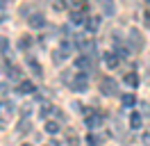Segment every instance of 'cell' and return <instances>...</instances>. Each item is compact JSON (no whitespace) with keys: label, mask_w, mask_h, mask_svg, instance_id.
I'll return each mask as SVG.
<instances>
[{"label":"cell","mask_w":150,"mask_h":146,"mask_svg":"<svg viewBox=\"0 0 150 146\" xmlns=\"http://www.w3.org/2000/svg\"><path fill=\"white\" fill-rule=\"evenodd\" d=\"M127 48L130 50H134V53H139L141 48H143V36H141V32L137 30V27H130V32H127Z\"/></svg>","instance_id":"obj_1"},{"label":"cell","mask_w":150,"mask_h":146,"mask_svg":"<svg viewBox=\"0 0 150 146\" xmlns=\"http://www.w3.org/2000/svg\"><path fill=\"white\" fill-rule=\"evenodd\" d=\"M100 91H103L105 96H116V94H118V82L107 75V78L100 80Z\"/></svg>","instance_id":"obj_2"},{"label":"cell","mask_w":150,"mask_h":146,"mask_svg":"<svg viewBox=\"0 0 150 146\" xmlns=\"http://www.w3.org/2000/svg\"><path fill=\"white\" fill-rule=\"evenodd\" d=\"M71 89H73V91H80V94L89 89V78H86V73H75L73 82H71Z\"/></svg>","instance_id":"obj_3"},{"label":"cell","mask_w":150,"mask_h":146,"mask_svg":"<svg viewBox=\"0 0 150 146\" xmlns=\"http://www.w3.org/2000/svg\"><path fill=\"white\" fill-rule=\"evenodd\" d=\"M28 23H30L32 30H41V27H46V16L43 14H30Z\"/></svg>","instance_id":"obj_4"},{"label":"cell","mask_w":150,"mask_h":146,"mask_svg":"<svg viewBox=\"0 0 150 146\" xmlns=\"http://www.w3.org/2000/svg\"><path fill=\"white\" fill-rule=\"evenodd\" d=\"M75 69H77V71H91V57H89V55L75 57Z\"/></svg>","instance_id":"obj_5"},{"label":"cell","mask_w":150,"mask_h":146,"mask_svg":"<svg viewBox=\"0 0 150 146\" xmlns=\"http://www.w3.org/2000/svg\"><path fill=\"white\" fill-rule=\"evenodd\" d=\"M105 64H107V66H109V69H114V66H116V64H118V59H121V57H118V55H116V50H109V53H105Z\"/></svg>","instance_id":"obj_6"},{"label":"cell","mask_w":150,"mask_h":146,"mask_svg":"<svg viewBox=\"0 0 150 146\" xmlns=\"http://www.w3.org/2000/svg\"><path fill=\"white\" fill-rule=\"evenodd\" d=\"M100 123H103V117H100V114H89V117H86V128H91V130L100 128Z\"/></svg>","instance_id":"obj_7"},{"label":"cell","mask_w":150,"mask_h":146,"mask_svg":"<svg viewBox=\"0 0 150 146\" xmlns=\"http://www.w3.org/2000/svg\"><path fill=\"white\" fill-rule=\"evenodd\" d=\"M84 18H89V16H84L82 11H71V23H73V25H82V23H86Z\"/></svg>","instance_id":"obj_8"},{"label":"cell","mask_w":150,"mask_h":146,"mask_svg":"<svg viewBox=\"0 0 150 146\" xmlns=\"http://www.w3.org/2000/svg\"><path fill=\"white\" fill-rule=\"evenodd\" d=\"M86 30H89V32H96V30H98V27H100V18H96V16H89L86 18Z\"/></svg>","instance_id":"obj_9"},{"label":"cell","mask_w":150,"mask_h":146,"mask_svg":"<svg viewBox=\"0 0 150 146\" xmlns=\"http://www.w3.org/2000/svg\"><path fill=\"white\" fill-rule=\"evenodd\" d=\"M34 91V84L30 80H23V82H18V94H32Z\"/></svg>","instance_id":"obj_10"},{"label":"cell","mask_w":150,"mask_h":146,"mask_svg":"<svg viewBox=\"0 0 150 146\" xmlns=\"http://www.w3.org/2000/svg\"><path fill=\"white\" fill-rule=\"evenodd\" d=\"M121 103H123V107H132V105L137 103V96H134V94H123Z\"/></svg>","instance_id":"obj_11"},{"label":"cell","mask_w":150,"mask_h":146,"mask_svg":"<svg viewBox=\"0 0 150 146\" xmlns=\"http://www.w3.org/2000/svg\"><path fill=\"white\" fill-rule=\"evenodd\" d=\"M141 123H143V119H141V114H137V112H132V114H130V126H132V130H137V128H141Z\"/></svg>","instance_id":"obj_12"},{"label":"cell","mask_w":150,"mask_h":146,"mask_svg":"<svg viewBox=\"0 0 150 146\" xmlns=\"http://www.w3.org/2000/svg\"><path fill=\"white\" fill-rule=\"evenodd\" d=\"M18 132H23V135L32 132V121H30V119H23V121L18 123Z\"/></svg>","instance_id":"obj_13"},{"label":"cell","mask_w":150,"mask_h":146,"mask_svg":"<svg viewBox=\"0 0 150 146\" xmlns=\"http://www.w3.org/2000/svg\"><path fill=\"white\" fill-rule=\"evenodd\" d=\"M59 130H62V126H59L57 121H48V123H46V132H48V135H57Z\"/></svg>","instance_id":"obj_14"},{"label":"cell","mask_w":150,"mask_h":146,"mask_svg":"<svg viewBox=\"0 0 150 146\" xmlns=\"http://www.w3.org/2000/svg\"><path fill=\"white\" fill-rule=\"evenodd\" d=\"M28 64L32 66L34 75H39V78H41V64H37V59H34V57H28Z\"/></svg>","instance_id":"obj_15"},{"label":"cell","mask_w":150,"mask_h":146,"mask_svg":"<svg viewBox=\"0 0 150 146\" xmlns=\"http://www.w3.org/2000/svg\"><path fill=\"white\" fill-rule=\"evenodd\" d=\"M100 142H103V139H100L98 135H93V132L86 135V144H89V146H100Z\"/></svg>","instance_id":"obj_16"},{"label":"cell","mask_w":150,"mask_h":146,"mask_svg":"<svg viewBox=\"0 0 150 146\" xmlns=\"http://www.w3.org/2000/svg\"><path fill=\"white\" fill-rule=\"evenodd\" d=\"M125 84H127V87H137V84H139V78H137L134 73H127V75H125Z\"/></svg>","instance_id":"obj_17"},{"label":"cell","mask_w":150,"mask_h":146,"mask_svg":"<svg viewBox=\"0 0 150 146\" xmlns=\"http://www.w3.org/2000/svg\"><path fill=\"white\" fill-rule=\"evenodd\" d=\"M73 78H75L73 71H64V73H62V82H66V84H71V82H73Z\"/></svg>","instance_id":"obj_18"},{"label":"cell","mask_w":150,"mask_h":146,"mask_svg":"<svg viewBox=\"0 0 150 146\" xmlns=\"http://www.w3.org/2000/svg\"><path fill=\"white\" fill-rule=\"evenodd\" d=\"M50 110H52L50 105H43V107L39 110V117H41V119H48V117H50Z\"/></svg>","instance_id":"obj_19"},{"label":"cell","mask_w":150,"mask_h":146,"mask_svg":"<svg viewBox=\"0 0 150 146\" xmlns=\"http://www.w3.org/2000/svg\"><path fill=\"white\" fill-rule=\"evenodd\" d=\"M7 75H9V80H18V69H16V66H9Z\"/></svg>","instance_id":"obj_20"},{"label":"cell","mask_w":150,"mask_h":146,"mask_svg":"<svg viewBox=\"0 0 150 146\" xmlns=\"http://www.w3.org/2000/svg\"><path fill=\"white\" fill-rule=\"evenodd\" d=\"M77 144H80V139H77L73 132H68V146H77Z\"/></svg>","instance_id":"obj_21"},{"label":"cell","mask_w":150,"mask_h":146,"mask_svg":"<svg viewBox=\"0 0 150 146\" xmlns=\"http://www.w3.org/2000/svg\"><path fill=\"white\" fill-rule=\"evenodd\" d=\"M105 14H107V16L112 14V16H114V5H109V2H105Z\"/></svg>","instance_id":"obj_22"},{"label":"cell","mask_w":150,"mask_h":146,"mask_svg":"<svg viewBox=\"0 0 150 146\" xmlns=\"http://www.w3.org/2000/svg\"><path fill=\"white\" fill-rule=\"evenodd\" d=\"M18 46H21V48H28V46H30V39H28V36H23V39L18 41Z\"/></svg>","instance_id":"obj_23"},{"label":"cell","mask_w":150,"mask_h":146,"mask_svg":"<svg viewBox=\"0 0 150 146\" xmlns=\"http://www.w3.org/2000/svg\"><path fill=\"white\" fill-rule=\"evenodd\" d=\"M141 142H143V144H146V146H150V132H146V135L141 137Z\"/></svg>","instance_id":"obj_24"},{"label":"cell","mask_w":150,"mask_h":146,"mask_svg":"<svg viewBox=\"0 0 150 146\" xmlns=\"http://www.w3.org/2000/svg\"><path fill=\"white\" fill-rule=\"evenodd\" d=\"M7 48V36H0V50H5Z\"/></svg>","instance_id":"obj_25"},{"label":"cell","mask_w":150,"mask_h":146,"mask_svg":"<svg viewBox=\"0 0 150 146\" xmlns=\"http://www.w3.org/2000/svg\"><path fill=\"white\" fill-rule=\"evenodd\" d=\"M100 2H109V0H100Z\"/></svg>","instance_id":"obj_26"},{"label":"cell","mask_w":150,"mask_h":146,"mask_svg":"<svg viewBox=\"0 0 150 146\" xmlns=\"http://www.w3.org/2000/svg\"><path fill=\"white\" fill-rule=\"evenodd\" d=\"M21 146H30V144H21Z\"/></svg>","instance_id":"obj_27"}]
</instances>
